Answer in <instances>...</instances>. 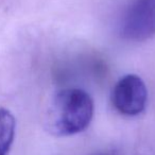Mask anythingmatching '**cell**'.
<instances>
[{"label":"cell","instance_id":"obj_4","mask_svg":"<svg viewBox=\"0 0 155 155\" xmlns=\"http://www.w3.org/2000/svg\"><path fill=\"white\" fill-rule=\"evenodd\" d=\"M16 121L7 108H0V155H9L15 137Z\"/></svg>","mask_w":155,"mask_h":155},{"label":"cell","instance_id":"obj_2","mask_svg":"<svg viewBox=\"0 0 155 155\" xmlns=\"http://www.w3.org/2000/svg\"><path fill=\"white\" fill-rule=\"evenodd\" d=\"M120 35L132 41H143L154 36L155 0H132L121 20Z\"/></svg>","mask_w":155,"mask_h":155},{"label":"cell","instance_id":"obj_1","mask_svg":"<svg viewBox=\"0 0 155 155\" xmlns=\"http://www.w3.org/2000/svg\"><path fill=\"white\" fill-rule=\"evenodd\" d=\"M94 117V101L81 88H66L53 97L46 114V127L55 136H70L88 127Z\"/></svg>","mask_w":155,"mask_h":155},{"label":"cell","instance_id":"obj_5","mask_svg":"<svg viewBox=\"0 0 155 155\" xmlns=\"http://www.w3.org/2000/svg\"><path fill=\"white\" fill-rule=\"evenodd\" d=\"M94 155H119L116 151L114 150H107V151H101V152H97Z\"/></svg>","mask_w":155,"mask_h":155},{"label":"cell","instance_id":"obj_3","mask_svg":"<svg viewBox=\"0 0 155 155\" xmlns=\"http://www.w3.org/2000/svg\"><path fill=\"white\" fill-rule=\"evenodd\" d=\"M148 91L144 82L136 74H127L116 83L112 91V103L124 116H137L144 110Z\"/></svg>","mask_w":155,"mask_h":155}]
</instances>
